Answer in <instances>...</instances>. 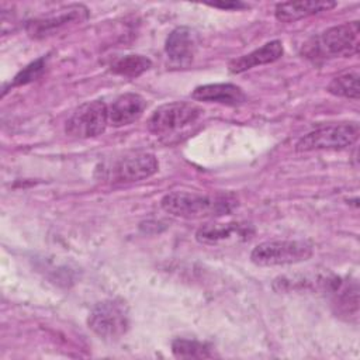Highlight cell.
<instances>
[{
	"instance_id": "obj_19",
	"label": "cell",
	"mask_w": 360,
	"mask_h": 360,
	"mask_svg": "<svg viewBox=\"0 0 360 360\" xmlns=\"http://www.w3.org/2000/svg\"><path fill=\"white\" fill-rule=\"evenodd\" d=\"M172 352L176 357L180 359H208L212 357L211 346L204 342L194 339H174L172 343Z\"/></svg>"
},
{
	"instance_id": "obj_15",
	"label": "cell",
	"mask_w": 360,
	"mask_h": 360,
	"mask_svg": "<svg viewBox=\"0 0 360 360\" xmlns=\"http://www.w3.org/2000/svg\"><path fill=\"white\" fill-rule=\"evenodd\" d=\"M335 6V1H287L276 4L274 15L281 22H294L321 11H328Z\"/></svg>"
},
{
	"instance_id": "obj_4",
	"label": "cell",
	"mask_w": 360,
	"mask_h": 360,
	"mask_svg": "<svg viewBox=\"0 0 360 360\" xmlns=\"http://www.w3.org/2000/svg\"><path fill=\"white\" fill-rule=\"evenodd\" d=\"M87 325L101 339H120L129 329L128 307L118 298L104 300L90 311Z\"/></svg>"
},
{
	"instance_id": "obj_8",
	"label": "cell",
	"mask_w": 360,
	"mask_h": 360,
	"mask_svg": "<svg viewBox=\"0 0 360 360\" xmlns=\"http://www.w3.org/2000/svg\"><path fill=\"white\" fill-rule=\"evenodd\" d=\"M159 169V162L153 153L136 152L125 155L107 166L103 173L111 183H134L149 179Z\"/></svg>"
},
{
	"instance_id": "obj_20",
	"label": "cell",
	"mask_w": 360,
	"mask_h": 360,
	"mask_svg": "<svg viewBox=\"0 0 360 360\" xmlns=\"http://www.w3.org/2000/svg\"><path fill=\"white\" fill-rule=\"evenodd\" d=\"M45 66H46V59H45V58L37 59L35 62H32V63H30L28 66H25V68L13 79L11 86L15 87V86L27 84V83H30V82L38 79V77L44 73Z\"/></svg>"
},
{
	"instance_id": "obj_3",
	"label": "cell",
	"mask_w": 360,
	"mask_h": 360,
	"mask_svg": "<svg viewBox=\"0 0 360 360\" xmlns=\"http://www.w3.org/2000/svg\"><path fill=\"white\" fill-rule=\"evenodd\" d=\"M312 246L300 239L266 240L256 245L250 253V262L256 266H287L308 260Z\"/></svg>"
},
{
	"instance_id": "obj_14",
	"label": "cell",
	"mask_w": 360,
	"mask_h": 360,
	"mask_svg": "<svg viewBox=\"0 0 360 360\" xmlns=\"http://www.w3.org/2000/svg\"><path fill=\"white\" fill-rule=\"evenodd\" d=\"M191 97L197 101L217 103L224 105H239L246 101L243 90L232 83H212L202 84L193 90Z\"/></svg>"
},
{
	"instance_id": "obj_11",
	"label": "cell",
	"mask_w": 360,
	"mask_h": 360,
	"mask_svg": "<svg viewBox=\"0 0 360 360\" xmlns=\"http://www.w3.org/2000/svg\"><path fill=\"white\" fill-rule=\"evenodd\" d=\"M339 278L330 274H297V276H281L277 277L273 283V288L280 292L291 291H311V290H323L333 291Z\"/></svg>"
},
{
	"instance_id": "obj_18",
	"label": "cell",
	"mask_w": 360,
	"mask_h": 360,
	"mask_svg": "<svg viewBox=\"0 0 360 360\" xmlns=\"http://www.w3.org/2000/svg\"><path fill=\"white\" fill-rule=\"evenodd\" d=\"M152 68V60L143 55H127L111 65V72L124 77H138Z\"/></svg>"
},
{
	"instance_id": "obj_5",
	"label": "cell",
	"mask_w": 360,
	"mask_h": 360,
	"mask_svg": "<svg viewBox=\"0 0 360 360\" xmlns=\"http://www.w3.org/2000/svg\"><path fill=\"white\" fill-rule=\"evenodd\" d=\"M360 134L357 122H340L316 128L295 143L298 152L336 150L353 145Z\"/></svg>"
},
{
	"instance_id": "obj_9",
	"label": "cell",
	"mask_w": 360,
	"mask_h": 360,
	"mask_svg": "<svg viewBox=\"0 0 360 360\" xmlns=\"http://www.w3.org/2000/svg\"><path fill=\"white\" fill-rule=\"evenodd\" d=\"M89 17V10L83 4H72L58 10L55 14L37 18L28 22L27 31L34 38H42L46 35H52L62 28L69 25L80 24L86 21Z\"/></svg>"
},
{
	"instance_id": "obj_17",
	"label": "cell",
	"mask_w": 360,
	"mask_h": 360,
	"mask_svg": "<svg viewBox=\"0 0 360 360\" xmlns=\"http://www.w3.org/2000/svg\"><path fill=\"white\" fill-rule=\"evenodd\" d=\"M359 79H360V73L357 69L343 72L330 80V83L328 84V91L338 97L359 100L360 97Z\"/></svg>"
},
{
	"instance_id": "obj_6",
	"label": "cell",
	"mask_w": 360,
	"mask_h": 360,
	"mask_svg": "<svg viewBox=\"0 0 360 360\" xmlns=\"http://www.w3.org/2000/svg\"><path fill=\"white\" fill-rule=\"evenodd\" d=\"M201 108L187 101H172L159 105L149 117L146 127L155 135H172L194 124Z\"/></svg>"
},
{
	"instance_id": "obj_1",
	"label": "cell",
	"mask_w": 360,
	"mask_h": 360,
	"mask_svg": "<svg viewBox=\"0 0 360 360\" xmlns=\"http://www.w3.org/2000/svg\"><path fill=\"white\" fill-rule=\"evenodd\" d=\"M163 211L173 217L198 219L222 217L238 207V200L231 194H200L190 191H172L160 200Z\"/></svg>"
},
{
	"instance_id": "obj_7",
	"label": "cell",
	"mask_w": 360,
	"mask_h": 360,
	"mask_svg": "<svg viewBox=\"0 0 360 360\" xmlns=\"http://www.w3.org/2000/svg\"><path fill=\"white\" fill-rule=\"evenodd\" d=\"M108 125L107 104L93 100L79 105L68 118L65 132L77 139H87L101 135Z\"/></svg>"
},
{
	"instance_id": "obj_13",
	"label": "cell",
	"mask_w": 360,
	"mask_h": 360,
	"mask_svg": "<svg viewBox=\"0 0 360 360\" xmlns=\"http://www.w3.org/2000/svg\"><path fill=\"white\" fill-rule=\"evenodd\" d=\"M283 52H284V48H283L281 41L274 39V41L266 42L260 48H257L246 55H242V56L231 60L228 69L233 75L243 73L252 68L273 63V62L278 60L283 56Z\"/></svg>"
},
{
	"instance_id": "obj_2",
	"label": "cell",
	"mask_w": 360,
	"mask_h": 360,
	"mask_svg": "<svg viewBox=\"0 0 360 360\" xmlns=\"http://www.w3.org/2000/svg\"><path fill=\"white\" fill-rule=\"evenodd\" d=\"M359 21H349L328 28L305 46V53L312 59L349 58L359 52Z\"/></svg>"
},
{
	"instance_id": "obj_12",
	"label": "cell",
	"mask_w": 360,
	"mask_h": 360,
	"mask_svg": "<svg viewBox=\"0 0 360 360\" xmlns=\"http://www.w3.org/2000/svg\"><path fill=\"white\" fill-rule=\"evenodd\" d=\"M165 51L167 58L174 65H180V66L188 65L193 60L197 51L195 32L188 27L174 28L166 39Z\"/></svg>"
},
{
	"instance_id": "obj_10",
	"label": "cell",
	"mask_w": 360,
	"mask_h": 360,
	"mask_svg": "<svg viewBox=\"0 0 360 360\" xmlns=\"http://www.w3.org/2000/svg\"><path fill=\"white\" fill-rule=\"evenodd\" d=\"M146 108V100L136 93H124L107 105L108 125L120 128L138 121Z\"/></svg>"
},
{
	"instance_id": "obj_16",
	"label": "cell",
	"mask_w": 360,
	"mask_h": 360,
	"mask_svg": "<svg viewBox=\"0 0 360 360\" xmlns=\"http://www.w3.org/2000/svg\"><path fill=\"white\" fill-rule=\"evenodd\" d=\"M197 240L207 245H218L231 239L249 238V228L239 224H214L201 226L195 233Z\"/></svg>"
},
{
	"instance_id": "obj_21",
	"label": "cell",
	"mask_w": 360,
	"mask_h": 360,
	"mask_svg": "<svg viewBox=\"0 0 360 360\" xmlns=\"http://www.w3.org/2000/svg\"><path fill=\"white\" fill-rule=\"evenodd\" d=\"M208 6L217 7V8H222V10H238V8L248 7L242 1H218V3H208Z\"/></svg>"
}]
</instances>
